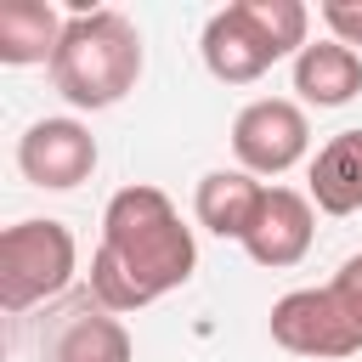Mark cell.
Masks as SVG:
<instances>
[{"label":"cell","instance_id":"obj_4","mask_svg":"<svg viewBox=\"0 0 362 362\" xmlns=\"http://www.w3.org/2000/svg\"><path fill=\"white\" fill-rule=\"evenodd\" d=\"M34 351H40V362H136L130 328L90 288L62 294L57 305H45Z\"/></svg>","mask_w":362,"mask_h":362},{"label":"cell","instance_id":"obj_8","mask_svg":"<svg viewBox=\"0 0 362 362\" xmlns=\"http://www.w3.org/2000/svg\"><path fill=\"white\" fill-rule=\"evenodd\" d=\"M311 238H317L311 198L294 192V187H266V198L255 209V226L243 238V255L266 272H283V266H300L311 255Z\"/></svg>","mask_w":362,"mask_h":362},{"label":"cell","instance_id":"obj_16","mask_svg":"<svg viewBox=\"0 0 362 362\" xmlns=\"http://www.w3.org/2000/svg\"><path fill=\"white\" fill-rule=\"evenodd\" d=\"M328 288H334V294L351 305V317L362 322V255H351V260L334 272V283H328Z\"/></svg>","mask_w":362,"mask_h":362},{"label":"cell","instance_id":"obj_3","mask_svg":"<svg viewBox=\"0 0 362 362\" xmlns=\"http://www.w3.org/2000/svg\"><path fill=\"white\" fill-rule=\"evenodd\" d=\"M79 243L62 221H17L0 232V305L11 317L34 305H57L74 288Z\"/></svg>","mask_w":362,"mask_h":362},{"label":"cell","instance_id":"obj_2","mask_svg":"<svg viewBox=\"0 0 362 362\" xmlns=\"http://www.w3.org/2000/svg\"><path fill=\"white\" fill-rule=\"evenodd\" d=\"M141 34L124 11L113 6H96V11H74L68 28H62V45L51 57V85L68 107H85V113H102L113 102H124L141 79Z\"/></svg>","mask_w":362,"mask_h":362},{"label":"cell","instance_id":"obj_6","mask_svg":"<svg viewBox=\"0 0 362 362\" xmlns=\"http://www.w3.org/2000/svg\"><path fill=\"white\" fill-rule=\"evenodd\" d=\"M232 153H238V170H249V175H283V170H294L311 153L305 107L288 102V96L249 102L232 119Z\"/></svg>","mask_w":362,"mask_h":362},{"label":"cell","instance_id":"obj_10","mask_svg":"<svg viewBox=\"0 0 362 362\" xmlns=\"http://www.w3.org/2000/svg\"><path fill=\"white\" fill-rule=\"evenodd\" d=\"M260 198H266V181L260 175H249V170H209L198 181V192H192V215H198L204 232L243 243L249 226H255Z\"/></svg>","mask_w":362,"mask_h":362},{"label":"cell","instance_id":"obj_12","mask_svg":"<svg viewBox=\"0 0 362 362\" xmlns=\"http://www.w3.org/2000/svg\"><path fill=\"white\" fill-rule=\"evenodd\" d=\"M62 28H68V17H57V6H45V0H0V62L6 68H28V62L51 68Z\"/></svg>","mask_w":362,"mask_h":362},{"label":"cell","instance_id":"obj_11","mask_svg":"<svg viewBox=\"0 0 362 362\" xmlns=\"http://www.w3.org/2000/svg\"><path fill=\"white\" fill-rule=\"evenodd\" d=\"M294 90L311 107H345L362 90V51H351L339 40H311L294 57Z\"/></svg>","mask_w":362,"mask_h":362},{"label":"cell","instance_id":"obj_15","mask_svg":"<svg viewBox=\"0 0 362 362\" xmlns=\"http://www.w3.org/2000/svg\"><path fill=\"white\" fill-rule=\"evenodd\" d=\"M322 23H328V40L339 45H362V0H322Z\"/></svg>","mask_w":362,"mask_h":362},{"label":"cell","instance_id":"obj_7","mask_svg":"<svg viewBox=\"0 0 362 362\" xmlns=\"http://www.w3.org/2000/svg\"><path fill=\"white\" fill-rule=\"evenodd\" d=\"M17 170H23V181H34L45 192H68V187L90 181L96 136L79 119H34L17 141Z\"/></svg>","mask_w":362,"mask_h":362},{"label":"cell","instance_id":"obj_1","mask_svg":"<svg viewBox=\"0 0 362 362\" xmlns=\"http://www.w3.org/2000/svg\"><path fill=\"white\" fill-rule=\"evenodd\" d=\"M198 272V243L170 192L130 181L102 209V243L90 255V294L107 311H141Z\"/></svg>","mask_w":362,"mask_h":362},{"label":"cell","instance_id":"obj_5","mask_svg":"<svg viewBox=\"0 0 362 362\" xmlns=\"http://www.w3.org/2000/svg\"><path fill=\"white\" fill-rule=\"evenodd\" d=\"M272 339L288 351V356H317V362H334V356H356L362 351V322L351 317V305L322 283V288H288L277 305H272Z\"/></svg>","mask_w":362,"mask_h":362},{"label":"cell","instance_id":"obj_9","mask_svg":"<svg viewBox=\"0 0 362 362\" xmlns=\"http://www.w3.org/2000/svg\"><path fill=\"white\" fill-rule=\"evenodd\" d=\"M198 51H204V68H209L221 85H255V79H260L272 62H283V57L266 45V34L249 23L243 0L221 6V11L204 23V40H198Z\"/></svg>","mask_w":362,"mask_h":362},{"label":"cell","instance_id":"obj_13","mask_svg":"<svg viewBox=\"0 0 362 362\" xmlns=\"http://www.w3.org/2000/svg\"><path fill=\"white\" fill-rule=\"evenodd\" d=\"M311 204L322 215H356L362 209V130H339L311 158Z\"/></svg>","mask_w":362,"mask_h":362},{"label":"cell","instance_id":"obj_14","mask_svg":"<svg viewBox=\"0 0 362 362\" xmlns=\"http://www.w3.org/2000/svg\"><path fill=\"white\" fill-rule=\"evenodd\" d=\"M243 11H249V23L266 34V45L277 51V57H300L311 40H305V28H311V11L300 6V0H243Z\"/></svg>","mask_w":362,"mask_h":362}]
</instances>
